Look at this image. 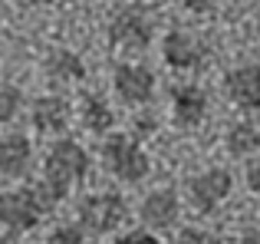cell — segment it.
Instances as JSON below:
<instances>
[{
  "mask_svg": "<svg viewBox=\"0 0 260 244\" xmlns=\"http://www.w3.org/2000/svg\"><path fill=\"white\" fill-rule=\"evenodd\" d=\"M0 244H30V241L17 238V234H0Z\"/></svg>",
  "mask_w": 260,
  "mask_h": 244,
  "instance_id": "25",
  "label": "cell"
},
{
  "mask_svg": "<svg viewBox=\"0 0 260 244\" xmlns=\"http://www.w3.org/2000/svg\"><path fill=\"white\" fill-rule=\"evenodd\" d=\"M33 159H37V152H33V139L26 132L10 129L0 135V178H26L33 168Z\"/></svg>",
  "mask_w": 260,
  "mask_h": 244,
  "instance_id": "13",
  "label": "cell"
},
{
  "mask_svg": "<svg viewBox=\"0 0 260 244\" xmlns=\"http://www.w3.org/2000/svg\"><path fill=\"white\" fill-rule=\"evenodd\" d=\"M92 172V155L83 142H76L73 135H63V139H53L46 145L43 155V175L40 181H33V188L40 192V198L46 201V208L63 205L73 195V188H79Z\"/></svg>",
  "mask_w": 260,
  "mask_h": 244,
  "instance_id": "1",
  "label": "cell"
},
{
  "mask_svg": "<svg viewBox=\"0 0 260 244\" xmlns=\"http://www.w3.org/2000/svg\"><path fill=\"white\" fill-rule=\"evenodd\" d=\"M224 96L241 112H260V63H241L224 73Z\"/></svg>",
  "mask_w": 260,
  "mask_h": 244,
  "instance_id": "12",
  "label": "cell"
},
{
  "mask_svg": "<svg viewBox=\"0 0 260 244\" xmlns=\"http://www.w3.org/2000/svg\"><path fill=\"white\" fill-rule=\"evenodd\" d=\"M46 244H92V238H89L79 225H59V228L50 231Z\"/></svg>",
  "mask_w": 260,
  "mask_h": 244,
  "instance_id": "19",
  "label": "cell"
},
{
  "mask_svg": "<svg viewBox=\"0 0 260 244\" xmlns=\"http://www.w3.org/2000/svg\"><path fill=\"white\" fill-rule=\"evenodd\" d=\"M224 148L234 159H250V155L260 152V129L250 119H241L224 132Z\"/></svg>",
  "mask_w": 260,
  "mask_h": 244,
  "instance_id": "16",
  "label": "cell"
},
{
  "mask_svg": "<svg viewBox=\"0 0 260 244\" xmlns=\"http://www.w3.org/2000/svg\"><path fill=\"white\" fill-rule=\"evenodd\" d=\"M178 4L188 13H194V17H208V13H214L221 7V0H178Z\"/></svg>",
  "mask_w": 260,
  "mask_h": 244,
  "instance_id": "22",
  "label": "cell"
},
{
  "mask_svg": "<svg viewBox=\"0 0 260 244\" xmlns=\"http://www.w3.org/2000/svg\"><path fill=\"white\" fill-rule=\"evenodd\" d=\"M112 93L128 109H148L158 93V76L152 66L139 63V59H122L112 66Z\"/></svg>",
  "mask_w": 260,
  "mask_h": 244,
  "instance_id": "6",
  "label": "cell"
},
{
  "mask_svg": "<svg viewBox=\"0 0 260 244\" xmlns=\"http://www.w3.org/2000/svg\"><path fill=\"white\" fill-rule=\"evenodd\" d=\"M112 244H161V241H158V234L145 231V228H132V231L115 234V241H112Z\"/></svg>",
  "mask_w": 260,
  "mask_h": 244,
  "instance_id": "21",
  "label": "cell"
},
{
  "mask_svg": "<svg viewBox=\"0 0 260 244\" xmlns=\"http://www.w3.org/2000/svg\"><path fill=\"white\" fill-rule=\"evenodd\" d=\"M168 109L178 129L191 132V129H201L211 116V96L204 86L198 83H178L172 86V96H168Z\"/></svg>",
  "mask_w": 260,
  "mask_h": 244,
  "instance_id": "11",
  "label": "cell"
},
{
  "mask_svg": "<svg viewBox=\"0 0 260 244\" xmlns=\"http://www.w3.org/2000/svg\"><path fill=\"white\" fill-rule=\"evenodd\" d=\"M139 221L152 234L175 231L178 221H181V195L175 188H152V192H145V198L139 201Z\"/></svg>",
  "mask_w": 260,
  "mask_h": 244,
  "instance_id": "10",
  "label": "cell"
},
{
  "mask_svg": "<svg viewBox=\"0 0 260 244\" xmlns=\"http://www.w3.org/2000/svg\"><path fill=\"white\" fill-rule=\"evenodd\" d=\"M73 103L63 96V93H43L30 103L26 109V119H30V129L37 135H46V139H63L70 135L73 126Z\"/></svg>",
  "mask_w": 260,
  "mask_h": 244,
  "instance_id": "9",
  "label": "cell"
},
{
  "mask_svg": "<svg viewBox=\"0 0 260 244\" xmlns=\"http://www.w3.org/2000/svg\"><path fill=\"white\" fill-rule=\"evenodd\" d=\"M43 73H46V79H50L53 86L66 89V86H79V83H83V79L89 76V66H86V59L79 56L76 50L56 46V50H53L50 56H46Z\"/></svg>",
  "mask_w": 260,
  "mask_h": 244,
  "instance_id": "14",
  "label": "cell"
},
{
  "mask_svg": "<svg viewBox=\"0 0 260 244\" xmlns=\"http://www.w3.org/2000/svg\"><path fill=\"white\" fill-rule=\"evenodd\" d=\"M125 221H128V198L115 188H99V192H89L76 201V225L89 238L115 234L122 231Z\"/></svg>",
  "mask_w": 260,
  "mask_h": 244,
  "instance_id": "3",
  "label": "cell"
},
{
  "mask_svg": "<svg viewBox=\"0 0 260 244\" xmlns=\"http://www.w3.org/2000/svg\"><path fill=\"white\" fill-rule=\"evenodd\" d=\"M158 53H161V63L175 73H198L211 59L208 43H204L198 33L181 30V26H172V30L161 37Z\"/></svg>",
  "mask_w": 260,
  "mask_h": 244,
  "instance_id": "8",
  "label": "cell"
},
{
  "mask_svg": "<svg viewBox=\"0 0 260 244\" xmlns=\"http://www.w3.org/2000/svg\"><path fill=\"white\" fill-rule=\"evenodd\" d=\"M76 116H79L86 132L99 135V139H106V135L115 132V109H112V103H109L102 93H95V89H89V93L79 96Z\"/></svg>",
  "mask_w": 260,
  "mask_h": 244,
  "instance_id": "15",
  "label": "cell"
},
{
  "mask_svg": "<svg viewBox=\"0 0 260 244\" xmlns=\"http://www.w3.org/2000/svg\"><path fill=\"white\" fill-rule=\"evenodd\" d=\"M184 195H188V205L194 208L198 215H214L217 208L234 195V172L224 168V165L201 168V172H194L188 178Z\"/></svg>",
  "mask_w": 260,
  "mask_h": 244,
  "instance_id": "7",
  "label": "cell"
},
{
  "mask_svg": "<svg viewBox=\"0 0 260 244\" xmlns=\"http://www.w3.org/2000/svg\"><path fill=\"white\" fill-rule=\"evenodd\" d=\"M158 132V116H155L152 109H135V116H132V139H152V135Z\"/></svg>",
  "mask_w": 260,
  "mask_h": 244,
  "instance_id": "18",
  "label": "cell"
},
{
  "mask_svg": "<svg viewBox=\"0 0 260 244\" xmlns=\"http://www.w3.org/2000/svg\"><path fill=\"white\" fill-rule=\"evenodd\" d=\"M237 244H260V231H254V228H250V231H244L241 238H237Z\"/></svg>",
  "mask_w": 260,
  "mask_h": 244,
  "instance_id": "24",
  "label": "cell"
},
{
  "mask_svg": "<svg viewBox=\"0 0 260 244\" xmlns=\"http://www.w3.org/2000/svg\"><path fill=\"white\" fill-rule=\"evenodd\" d=\"M172 244H224V241H221V234L208 231V228H181Z\"/></svg>",
  "mask_w": 260,
  "mask_h": 244,
  "instance_id": "20",
  "label": "cell"
},
{
  "mask_svg": "<svg viewBox=\"0 0 260 244\" xmlns=\"http://www.w3.org/2000/svg\"><path fill=\"white\" fill-rule=\"evenodd\" d=\"M30 109L23 89L13 83H0V126H13L23 112Z\"/></svg>",
  "mask_w": 260,
  "mask_h": 244,
  "instance_id": "17",
  "label": "cell"
},
{
  "mask_svg": "<svg viewBox=\"0 0 260 244\" xmlns=\"http://www.w3.org/2000/svg\"><path fill=\"white\" fill-rule=\"evenodd\" d=\"M50 215L46 201L40 198V192L30 185H13L0 188V228L4 234H30L43 225V218Z\"/></svg>",
  "mask_w": 260,
  "mask_h": 244,
  "instance_id": "5",
  "label": "cell"
},
{
  "mask_svg": "<svg viewBox=\"0 0 260 244\" xmlns=\"http://www.w3.org/2000/svg\"><path fill=\"white\" fill-rule=\"evenodd\" d=\"M244 185H247V192L260 198V159L247 162V172H244Z\"/></svg>",
  "mask_w": 260,
  "mask_h": 244,
  "instance_id": "23",
  "label": "cell"
},
{
  "mask_svg": "<svg viewBox=\"0 0 260 244\" xmlns=\"http://www.w3.org/2000/svg\"><path fill=\"white\" fill-rule=\"evenodd\" d=\"M106 40L115 53H125V56H142V53L152 50L155 43V20L145 7H119V10L109 17L106 26Z\"/></svg>",
  "mask_w": 260,
  "mask_h": 244,
  "instance_id": "4",
  "label": "cell"
},
{
  "mask_svg": "<svg viewBox=\"0 0 260 244\" xmlns=\"http://www.w3.org/2000/svg\"><path fill=\"white\" fill-rule=\"evenodd\" d=\"M99 162L115 181L122 185H139L152 175V159H148L145 145L132 139L128 132H112L99 142Z\"/></svg>",
  "mask_w": 260,
  "mask_h": 244,
  "instance_id": "2",
  "label": "cell"
}]
</instances>
